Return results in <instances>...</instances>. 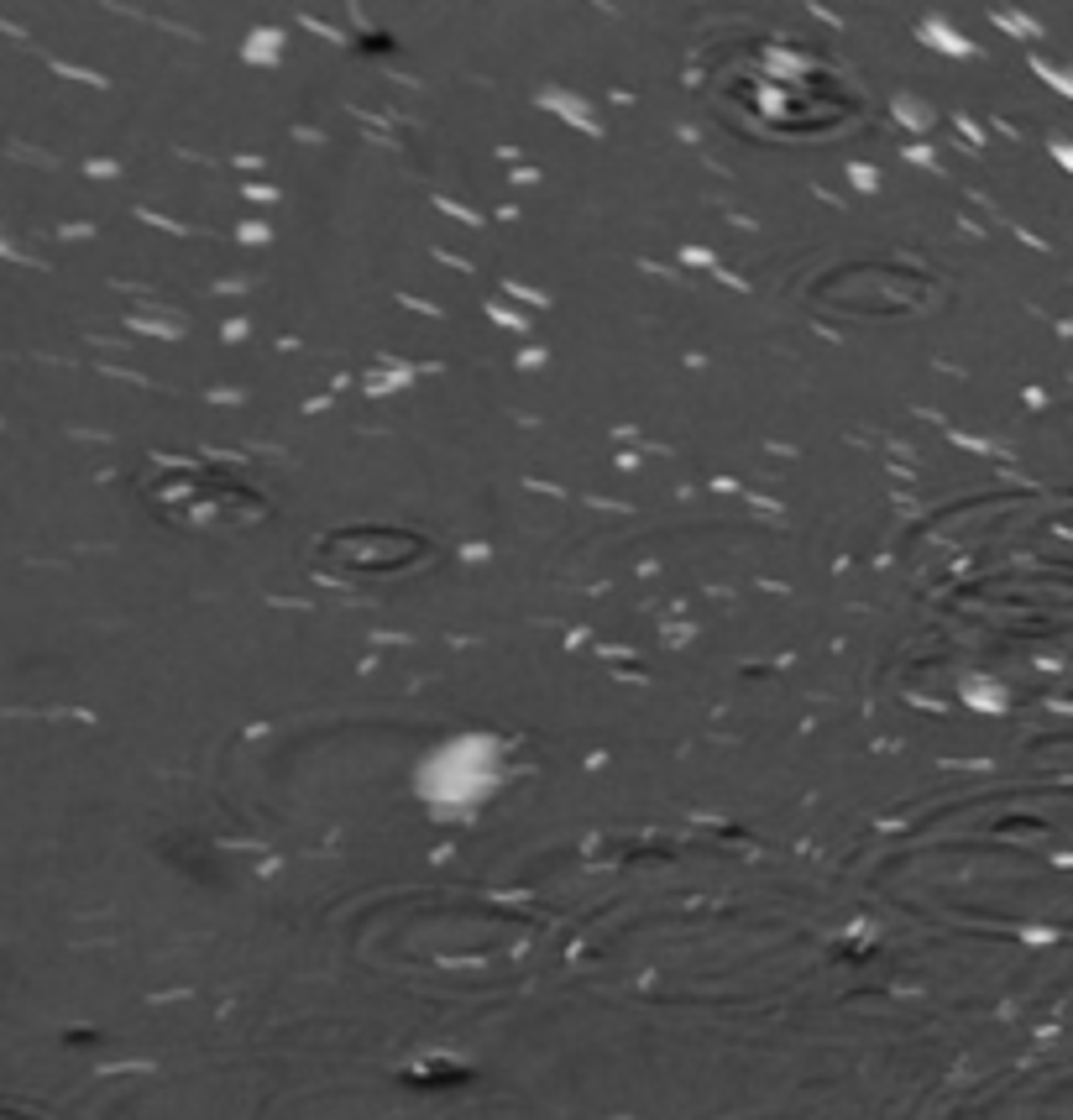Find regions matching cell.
Wrapping results in <instances>:
<instances>
[{
	"label": "cell",
	"instance_id": "cell-1",
	"mask_svg": "<svg viewBox=\"0 0 1073 1120\" xmlns=\"http://www.w3.org/2000/svg\"><path fill=\"white\" fill-rule=\"evenodd\" d=\"M0 257H16V246L5 242V236H0ZM16 262H22V257H16Z\"/></svg>",
	"mask_w": 1073,
	"mask_h": 1120
}]
</instances>
